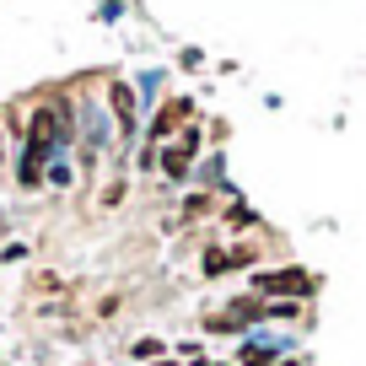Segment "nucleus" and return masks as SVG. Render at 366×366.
Wrapping results in <instances>:
<instances>
[{
	"mask_svg": "<svg viewBox=\"0 0 366 366\" xmlns=\"http://www.w3.org/2000/svg\"><path fill=\"white\" fill-rule=\"evenodd\" d=\"M129 355H135V361H146V366H151V361H162V355H167V345H162L157 334H146V340H135V350H129Z\"/></svg>",
	"mask_w": 366,
	"mask_h": 366,
	"instance_id": "obj_10",
	"label": "nucleus"
},
{
	"mask_svg": "<svg viewBox=\"0 0 366 366\" xmlns=\"http://www.w3.org/2000/svg\"><path fill=\"white\" fill-rule=\"evenodd\" d=\"M124 194H129V183H124V178H114V183L103 189V205H124Z\"/></svg>",
	"mask_w": 366,
	"mask_h": 366,
	"instance_id": "obj_13",
	"label": "nucleus"
},
{
	"mask_svg": "<svg viewBox=\"0 0 366 366\" xmlns=\"http://www.w3.org/2000/svg\"><path fill=\"white\" fill-rule=\"evenodd\" d=\"M44 183H54V189H70V183H76V172L65 167V162H54V167H49V178Z\"/></svg>",
	"mask_w": 366,
	"mask_h": 366,
	"instance_id": "obj_12",
	"label": "nucleus"
},
{
	"mask_svg": "<svg viewBox=\"0 0 366 366\" xmlns=\"http://www.w3.org/2000/svg\"><path fill=\"white\" fill-rule=\"evenodd\" d=\"M259 318H264L259 297H232L227 312H210L205 318V334H237V329H248V323H259Z\"/></svg>",
	"mask_w": 366,
	"mask_h": 366,
	"instance_id": "obj_4",
	"label": "nucleus"
},
{
	"mask_svg": "<svg viewBox=\"0 0 366 366\" xmlns=\"http://www.w3.org/2000/svg\"><path fill=\"white\" fill-rule=\"evenodd\" d=\"M183 124H194V97H189V92H183V97H167V103L151 114V124H146V151H162Z\"/></svg>",
	"mask_w": 366,
	"mask_h": 366,
	"instance_id": "obj_3",
	"label": "nucleus"
},
{
	"mask_svg": "<svg viewBox=\"0 0 366 366\" xmlns=\"http://www.w3.org/2000/svg\"><path fill=\"white\" fill-rule=\"evenodd\" d=\"M210 210H216V199H210L205 189H199V194H189V199H183V221H199V216H210Z\"/></svg>",
	"mask_w": 366,
	"mask_h": 366,
	"instance_id": "obj_11",
	"label": "nucleus"
},
{
	"mask_svg": "<svg viewBox=\"0 0 366 366\" xmlns=\"http://www.w3.org/2000/svg\"><path fill=\"white\" fill-rule=\"evenodd\" d=\"M151 366H183V361H167V355H162V361H151Z\"/></svg>",
	"mask_w": 366,
	"mask_h": 366,
	"instance_id": "obj_15",
	"label": "nucleus"
},
{
	"mask_svg": "<svg viewBox=\"0 0 366 366\" xmlns=\"http://www.w3.org/2000/svg\"><path fill=\"white\" fill-rule=\"evenodd\" d=\"M280 361V345H242L237 350V366H274Z\"/></svg>",
	"mask_w": 366,
	"mask_h": 366,
	"instance_id": "obj_7",
	"label": "nucleus"
},
{
	"mask_svg": "<svg viewBox=\"0 0 366 366\" xmlns=\"http://www.w3.org/2000/svg\"><path fill=\"white\" fill-rule=\"evenodd\" d=\"M108 108H114V119H119V140H129L135 135V119H140L135 86H129V81H108Z\"/></svg>",
	"mask_w": 366,
	"mask_h": 366,
	"instance_id": "obj_5",
	"label": "nucleus"
},
{
	"mask_svg": "<svg viewBox=\"0 0 366 366\" xmlns=\"http://www.w3.org/2000/svg\"><path fill=\"white\" fill-rule=\"evenodd\" d=\"M312 291H318V274H307L302 264L253 274V297H259V302H302V297H312Z\"/></svg>",
	"mask_w": 366,
	"mask_h": 366,
	"instance_id": "obj_1",
	"label": "nucleus"
},
{
	"mask_svg": "<svg viewBox=\"0 0 366 366\" xmlns=\"http://www.w3.org/2000/svg\"><path fill=\"white\" fill-rule=\"evenodd\" d=\"M199 274H205V280H221V274H232L227 248H205V253H199Z\"/></svg>",
	"mask_w": 366,
	"mask_h": 366,
	"instance_id": "obj_9",
	"label": "nucleus"
},
{
	"mask_svg": "<svg viewBox=\"0 0 366 366\" xmlns=\"http://www.w3.org/2000/svg\"><path fill=\"white\" fill-rule=\"evenodd\" d=\"M199 366H227V361H199Z\"/></svg>",
	"mask_w": 366,
	"mask_h": 366,
	"instance_id": "obj_16",
	"label": "nucleus"
},
{
	"mask_svg": "<svg viewBox=\"0 0 366 366\" xmlns=\"http://www.w3.org/2000/svg\"><path fill=\"white\" fill-rule=\"evenodd\" d=\"M0 162H6V140H0Z\"/></svg>",
	"mask_w": 366,
	"mask_h": 366,
	"instance_id": "obj_17",
	"label": "nucleus"
},
{
	"mask_svg": "<svg viewBox=\"0 0 366 366\" xmlns=\"http://www.w3.org/2000/svg\"><path fill=\"white\" fill-rule=\"evenodd\" d=\"M221 221H227L232 232H259V227H264V216L248 205V199H232V205L221 210Z\"/></svg>",
	"mask_w": 366,
	"mask_h": 366,
	"instance_id": "obj_6",
	"label": "nucleus"
},
{
	"mask_svg": "<svg viewBox=\"0 0 366 366\" xmlns=\"http://www.w3.org/2000/svg\"><path fill=\"white\" fill-rule=\"evenodd\" d=\"M178 361H194L199 366V361H205V345H199V340H183L178 345Z\"/></svg>",
	"mask_w": 366,
	"mask_h": 366,
	"instance_id": "obj_14",
	"label": "nucleus"
},
{
	"mask_svg": "<svg viewBox=\"0 0 366 366\" xmlns=\"http://www.w3.org/2000/svg\"><path fill=\"white\" fill-rule=\"evenodd\" d=\"M199 146H205V129H199V124H183L178 135L157 151L162 178H167V183H183V178H189V167H194V157H199Z\"/></svg>",
	"mask_w": 366,
	"mask_h": 366,
	"instance_id": "obj_2",
	"label": "nucleus"
},
{
	"mask_svg": "<svg viewBox=\"0 0 366 366\" xmlns=\"http://www.w3.org/2000/svg\"><path fill=\"white\" fill-rule=\"evenodd\" d=\"M259 259H264L259 242H232V248H227V264H232V269H253Z\"/></svg>",
	"mask_w": 366,
	"mask_h": 366,
	"instance_id": "obj_8",
	"label": "nucleus"
}]
</instances>
